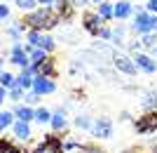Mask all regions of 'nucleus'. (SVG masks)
Masks as SVG:
<instances>
[{
  "mask_svg": "<svg viewBox=\"0 0 157 153\" xmlns=\"http://www.w3.org/2000/svg\"><path fill=\"white\" fill-rule=\"evenodd\" d=\"M12 2L19 7V10H24V12H33L35 5H38V0H12Z\"/></svg>",
  "mask_w": 157,
  "mask_h": 153,
  "instance_id": "412c9836",
  "label": "nucleus"
},
{
  "mask_svg": "<svg viewBox=\"0 0 157 153\" xmlns=\"http://www.w3.org/2000/svg\"><path fill=\"white\" fill-rule=\"evenodd\" d=\"M82 26H85L87 33L98 35V28L103 26V19H101L96 12H85V17H82Z\"/></svg>",
  "mask_w": 157,
  "mask_h": 153,
  "instance_id": "6e6552de",
  "label": "nucleus"
},
{
  "mask_svg": "<svg viewBox=\"0 0 157 153\" xmlns=\"http://www.w3.org/2000/svg\"><path fill=\"white\" fill-rule=\"evenodd\" d=\"M31 71L35 75H42V78H54L56 75V64H54V59H42L38 61V64H31Z\"/></svg>",
  "mask_w": 157,
  "mask_h": 153,
  "instance_id": "39448f33",
  "label": "nucleus"
},
{
  "mask_svg": "<svg viewBox=\"0 0 157 153\" xmlns=\"http://www.w3.org/2000/svg\"><path fill=\"white\" fill-rule=\"evenodd\" d=\"M56 2H61V0H38V5L42 7H56Z\"/></svg>",
  "mask_w": 157,
  "mask_h": 153,
  "instance_id": "2f4dec72",
  "label": "nucleus"
},
{
  "mask_svg": "<svg viewBox=\"0 0 157 153\" xmlns=\"http://www.w3.org/2000/svg\"><path fill=\"white\" fill-rule=\"evenodd\" d=\"M0 87L12 90V87H14V75H12V73H7V71H2V73H0Z\"/></svg>",
  "mask_w": 157,
  "mask_h": 153,
  "instance_id": "b1692460",
  "label": "nucleus"
},
{
  "mask_svg": "<svg viewBox=\"0 0 157 153\" xmlns=\"http://www.w3.org/2000/svg\"><path fill=\"white\" fill-rule=\"evenodd\" d=\"M75 127H80V130H92V118H89V115H78V118H75Z\"/></svg>",
  "mask_w": 157,
  "mask_h": 153,
  "instance_id": "393cba45",
  "label": "nucleus"
},
{
  "mask_svg": "<svg viewBox=\"0 0 157 153\" xmlns=\"http://www.w3.org/2000/svg\"><path fill=\"white\" fill-rule=\"evenodd\" d=\"M145 12H150V14L157 17V0H148V10H145Z\"/></svg>",
  "mask_w": 157,
  "mask_h": 153,
  "instance_id": "7c9ffc66",
  "label": "nucleus"
},
{
  "mask_svg": "<svg viewBox=\"0 0 157 153\" xmlns=\"http://www.w3.org/2000/svg\"><path fill=\"white\" fill-rule=\"evenodd\" d=\"M87 2H89V0H71V5H73V7H85Z\"/></svg>",
  "mask_w": 157,
  "mask_h": 153,
  "instance_id": "72a5a7b5",
  "label": "nucleus"
},
{
  "mask_svg": "<svg viewBox=\"0 0 157 153\" xmlns=\"http://www.w3.org/2000/svg\"><path fill=\"white\" fill-rule=\"evenodd\" d=\"M33 120H38L40 125H42V123H49V120H52V111H47V108H35V118Z\"/></svg>",
  "mask_w": 157,
  "mask_h": 153,
  "instance_id": "4be33fe9",
  "label": "nucleus"
},
{
  "mask_svg": "<svg viewBox=\"0 0 157 153\" xmlns=\"http://www.w3.org/2000/svg\"><path fill=\"white\" fill-rule=\"evenodd\" d=\"M10 64L19 66L21 71H24V68H31L28 52H26V47L21 45V42H14V45H12V52H10Z\"/></svg>",
  "mask_w": 157,
  "mask_h": 153,
  "instance_id": "7ed1b4c3",
  "label": "nucleus"
},
{
  "mask_svg": "<svg viewBox=\"0 0 157 153\" xmlns=\"http://www.w3.org/2000/svg\"><path fill=\"white\" fill-rule=\"evenodd\" d=\"M12 125H14V113L12 111H0V132H5Z\"/></svg>",
  "mask_w": 157,
  "mask_h": 153,
  "instance_id": "6ab92c4d",
  "label": "nucleus"
},
{
  "mask_svg": "<svg viewBox=\"0 0 157 153\" xmlns=\"http://www.w3.org/2000/svg\"><path fill=\"white\" fill-rule=\"evenodd\" d=\"M92 2L94 5H101V2H105V0H92Z\"/></svg>",
  "mask_w": 157,
  "mask_h": 153,
  "instance_id": "c9c22d12",
  "label": "nucleus"
},
{
  "mask_svg": "<svg viewBox=\"0 0 157 153\" xmlns=\"http://www.w3.org/2000/svg\"><path fill=\"white\" fill-rule=\"evenodd\" d=\"M14 153H21V151H19V148H17V151H14Z\"/></svg>",
  "mask_w": 157,
  "mask_h": 153,
  "instance_id": "4c0bfd02",
  "label": "nucleus"
},
{
  "mask_svg": "<svg viewBox=\"0 0 157 153\" xmlns=\"http://www.w3.org/2000/svg\"><path fill=\"white\" fill-rule=\"evenodd\" d=\"M49 125H52L54 130H56V132H59V130H63V127L68 125V120H66V113L61 111V108L52 113V120H49Z\"/></svg>",
  "mask_w": 157,
  "mask_h": 153,
  "instance_id": "2eb2a0df",
  "label": "nucleus"
},
{
  "mask_svg": "<svg viewBox=\"0 0 157 153\" xmlns=\"http://www.w3.org/2000/svg\"><path fill=\"white\" fill-rule=\"evenodd\" d=\"M38 101H40V94H35L33 90H31L28 94H24V104H26V106H31V104H38Z\"/></svg>",
  "mask_w": 157,
  "mask_h": 153,
  "instance_id": "c85d7f7f",
  "label": "nucleus"
},
{
  "mask_svg": "<svg viewBox=\"0 0 157 153\" xmlns=\"http://www.w3.org/2000/svg\"><path fill=\"white\" fill-rule=\"evenodd\" d=\"M134 64H136V68H143L145 73H155V61L148 57V54H141V52H136V57H134Z\"/></svg>",
  "mask_w": 157,
  "mask_h": 153,
  "instance_id": "f8f14e48",
  "label": "nucleus"
},
{
  "mask_svg": "<svg viewBox=\"0 0 157 153\" xmlns=\"http://www.w3.org/2000/svg\"><path fill=\"white\" fill-rule=\"evenodd\" d=\"M33 80H35V73H33L31 68H24V71L14 78V85L21 87V90L26 92V90H31V87H33Z\"/></svg>",
  "mask_w": 157,
  "mask_h": 153,
  "instance_id": "9d476101",
  "label": "nucleus"
},
{
  "mask_svg": "<svg viewBox=\"0 0 157 153\" xmlns=\"http://www.w3.org/2000/svg\"><path fill=\"white\" fill-rule=\"evenodd\" d=\"M35 94H52L56 92V83H54L52 78H42V75H35V80H33V87H31Z\"/></svg>",
  "mask_w": 157,
  "mask_h": 153,
  "instance_id": "0eeeda50",
  "label": "nucleus"
},
{
  "mask_svg": "<svg viewBox=\"0 0 157 153\" xmlns=\"http://www.w3.org/2000/svg\"><path fill=\"white\" fill-rule=\"evenodd\" d=\"M28 52V59H31V64H38V61L47 59V52L42 50V47H26Z\"/></svg>",
  "mask_w": 157,
  "mask_h": 153,
  "instance_id": "f3484780",
  "label": "nucleus"
},
{
  "mask_svg": "<svg viewBox=\"0 0 157 153\" xmlns=\"http://www.w3.org/2000/svg\"><path fill=\"white\" fill-rule=\"evenodd\" d=\"M131 12H134V7H131L129 0H120V2L113 5V17L115 19H127V17H131Z\"/></svg>",
  "mask_w": 157,
  "mask_h": 153,
  "instance_id": "9b49d317",
  "label": "nucleus"
},
{
  "mask_svg": "<svg viewBox=\"0 0 157 153\" xmlns=\"http://www.w3.org/2000/svg\"><path fill=\"white\" fill-rule=\"evenodd\" d=\"M110 61H113V66L117 68V71H122V73H127V75L136 73V64H134V59L127 57V54H122V52H115Z\"/></svg>",
  "mask_w": 157,
  "mask_h": 153,
  "instance_id": "20e7f679",
  "label": "nucleus"
},
{
  "mask_svg": "<svg viewBox=\"0 0 157 153\" xmlns=\"http://www.w3.org/2000/svg\"><path fill=\"white\" fill-rule=\"evenodd\" d=\"M96 14H98L103 21L113 19V5H110V2H101V5H98V10H96Z\"/></svg>",
  "mask_w": 157,
  "mask_h": 153,
  "instance_id": "aec40b11",
  "label": "nucleus"
},
{
  "mask_svg": "<svg viewBox=\"0 0 157 153\" xmlns=\"http://www.w3.org/2000/svg\"><path fill=\"white\" fill-rule=\"evenodd\" d=\"M113 42H115V45H122V42H124V28L122 26H117V28H113Z\"/></svg>",
  "mask_w": 157,
  "mask_h": 153,
  "instance_id": "a878e982",
  "label": "nucleus"
},
{
  "mask_svg": "<svg viewBox=\"0 0 157 153\" xmlns=\"http://www.w3.org/2000/svg\"><path fill=\"white\" fill-rule=\"evenodd\" d=\"M5 99H7V90H5V87H0V104H2Z\"/></svg>",
  "mask_w": 157,
  "mask_h": 153,
  "instance_id": "f704fd0d",
  "label": "nucleus"
},
{
  "mask_svg": "<svg viewBox=\"0 0 157 153\" xmlns=\"http://www.w3.org/2000/svg\"><path fill=\"white\" fill-rule=\"evenodd\" d=\"M0 73H2V59H0Z\"/></svg>",
  "mask_w": 157,
  "mask_h": 153,
  "instance_id": "e433bc0d",
  "label": "nucleus"
},
{
  "mask_svg": "<svg viewBox=\"0 0 157 153\" xmlns=\"http://www.w3.org/2000/svg\"><path fill=\"white\" fill-rule=\"evenodd\" d=\"M10 17V7L7 5H0V19H7Z\"/></svg>",
  "mask_w": 157,
  "mask_h": 153,
  "instance_id": "473e14b6",
  "label": "nucleus"
},
{
  "mask_svg": "<svg viewBox=\"0 0 157 153\" xmlns=\"http://www.w3.org/2000/svg\"><path fill=\"white\" fill-rule=\"evenodd\" d=\"M141 106L143 108H155L157 106V92H152V90H145V92H141Z\"/></svg>",
  "mask_w": 157,
  "mask_h": 153,
  "instance_id": "dca6fc26",
  "label": "nucleus"
},
{
  "mask_svg": "<svg viewBox=\"0 0 157 153\" xmlns=\"http://www.w3.org/2000/svg\"><path fill=\"white\" fill-rule=\"evenodd\" d=\"M47 33H40V31H28L26 40H28V47H42V40H45Z\"/></svg>",
  "mask_w": 157,
  "mask_h": 153,
  "instance_id": "a211bd4d",
  "label": "nucleus"
},
{
  "mask_svg": "<svg viewBox=\"0 0 157 153\" xmlns=\"http://www.w3.org/2000/svg\"><path fill=\"white\" fill-rule=\"evenodd\" d=\"M152 130H157V113H145L143 118L136 120V132L148 134V132H152Z\"/></svg>",
  "mask_w": 157,
  "mask_h": 153,
  "instance_id": "1a4fd4ad",
  "label": "nucleus"
},
{
  "mask_svg": "<svg viewBox=\"0 0 157 153\" xmlns=\"http://www.w3.org/2000/svg\"><path fill=\"white\" fill-rule=\"evenodd\" d=\"M98 38H103V40H110V38H113V31H110L108 26H101V28H98Z\"/></svg>",
  "mask_w": 157,
  "mask_h": 153,
  "instance_id": "c756f323",
  "label": "nucleus"
},
{
  "mask_svg": "<svg viewBox=\"0 0 157 153\" xmlns=\"http://www.w3.org/2000/svg\"><path fill=\"white\" fill-rule=\"evenodd\" d=\"M75 153H103L98 146H92V144H80L78 148H75Z\"/></svg>",
  "mask_w": 157,
  "mask_h": 153,
  "instance_id": "bb28decb",
  "label": "nucleus"
},
{
  "mask_svg": "<svg viewBox=\"0 0 157 153\" xmlns=\"http://www.w3.org/2000/svg\"><path fill=\"white\" fill-rule=\"evenodd\" d=\"M92 132L96 134V137H101V139H108L113 134V120L108 118V115H101V118H96L92 123Z\"/></svg>",
  "mask_w": 157,
  "mask_h": 153,
  "instance_id": "423d86ee",
  "label": "nucleus"
},
{
  "mask_svg": "<svg viewBox=\"0 0 157 153\" xmlns=\"http://www.w3.org/2000/svg\"><path fill=\"white\" fill-rule=\"evenodd\" d=\"M141 47H148V50H155L157 47V33H148L141 38Z\"/></svg>",
  "mask_w": 157,
  "mask_h": 153,
  "instance_id": "5701e85b",
  "label": "nucleus"
},
{
  "mask_svg": "<svg viewBox=\"0 0 157 153\" xmlns=\"http://www.w3.org/2000/svg\"><path fill=\"white\" fill-rule=\"evenodd\" d=\"M21 97H24V90H21V87H17V85H14L12 90H7V99H12V101H19Z\"/></svg>",
  "mask_w": 157,
  "mask_h": 153,
  "instance_id": "cd10ccee",
  "label": "nucleus"
},
{
  "mask_svg": "<svg viewBox=\"0 0 157 153\" xmlns=\"http://www.w3.org/2000/svg\"><path fill=\"white\" fill-rule=\"evenodd\" d=\"M12 130H14V137H17L19 141H28V139H31V125H28V123H21V120H14Z\"/></svg>",
  "mask_w": 157,
  "mask_h": 153,
  "instance_id": "4468645a",
  "label": "nucleus"
},
{
  "mask_svg": "<svg viewBox=\"0 0 157 153\" xmlns=\"http://www.w3.org/2000/svg\"><path fill=\"white\" fill-rule=\"evenodd\" d=\"M14 118L21 120V123H31L33 118H35V111H33L31 106H26V104H19V106H14Z\"/></svg>",
  "mask_w": 157,
  "mask_h": 153,
  "instance_id": "ddd939ff",
  "label": "nucleus"
},
{
  "mask_svg": "<svg viewBox=\"0 0 157 153\" xmlns=\"http://www.w3.org/2000/svg\"><path fill=\"white\" fill-rule=\"evenodd\" d=\"M131 31H134V33H141V35L157 33V17L150 14V12H136L134 24H131Z\"/></svg>",
  "mask_w": 157,
  "mask_h": 153,
  "instance_id": "f03ea898",
  "label": "nucleus"
},
{
  "mask_svg": "<svg viewBox=\"0 0 157 153\" xmlns=\"http://www.w3.org/2000/svg\"><path fill=\"white\" fill-rule=\"evenodd\" d=\"M24 26H28L31 31H49L56 24H61V17L56 12V7H40V10H33L26 14V19H21Z\"/></svg>",
  "mask_w": 157,
  "mask_h": 153,
  "instance_id": "f257e3e1",
  "label": "nucleus"
}]
</instances>
